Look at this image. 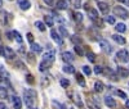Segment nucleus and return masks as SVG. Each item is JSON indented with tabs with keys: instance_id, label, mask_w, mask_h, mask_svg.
I'll return each mask as SVG.
<instances>
[{
	"instance_id": "obj_46",
	"label": "nucleus",
	"mask_w": 129,
	"mask_h": 109,
	"mask_svg": "<svg viewBox=\"0 0 129 109\" xmlns=\"http://www.w3.org/2000/svg\"><path fill=\"white\" fill-rule=\"evenodd\" d=\"M43 2H44L47 5H50V7H52L53 4H54V2H53V0H43Z\"/></svg>"
},
{
	"instance_id": "obj_36",
	"label": "nucleus",
	"mask_w": 129,
	"mask_h": 109,
	"mask_svg": "<svg viewBox=\"0 0 129 109\" xmlns=\"http://www.w3.org/2000/svg\"><path fill=\"white\" fill-rule=\"evenodd\" d=\"M61 86L64 87V89H67V87L70 86V81L67 78H61Z\"/></svg>"
},
{
	"instance_id": "obj_37",
	"label": "nucleus",
	"mask_w": 129,
	"mask_h": 109,
	"mask_svg": "<svg viewBox=\"0 0 129 109\" xmlns=\"http://www.w3.org/2000/svg\"><path fill=\"white\" fill-rule=\"evenodd\" d=\"M94 22V25L95 26H98V28H103V22L100 19V18H95V19H92Z\"/></svg>"
},
{
	"instance_id": "obj_4",
	"label": "nucleus",
	"mask_w": 129,
	"mask_h": 109,
	"mask_svg": "<svg viewBox=\"0 0 129 109\" xmlns=\"http://www.w3.org/2000/svg\"><path fill=\"white\" fill-rule=\"evenodd\" d=\"M100 46H101V49H102L105 53H107V54H111V53H112V46L109 44V41L101 39V40H100Z\"/></svg>"
},
{
	"instance_id": "obj_2",
	"label": "nucleus",
	"mask_w": 129,
	"mask_h": 109,
	"mask_svg": "<svg viewBox=\"0 0 129 109\" xmlns=\"http://www.w3.org/2000/svg\"><path fill=\"white\" fill-rule=\"evenodd\" d=\"M112 10H114L115 17H119V18H121V19H126V18H129V12H128L125 8L120 7V5L115 7Z\"/></svg>"
},
{
	"instance_id": "obj_55",
	"label": "nucleus",
	"mask_w": 129,
	"mask_h": 109,
	"mask_svg": "<svg viewBox=\"0 0 129 109\" xmlns=\"http://www.w3.org/2000/svg\"><path fill=\"white\" fill-rule=\"evenodd\" d=\"M32 109H38V108H32Z\"/></svg>"
},
{
	"instance_id": "obj_53",
	"label": "nucleus",
	"mask_w": 129,
	"mask_h": 109,
	"mask_svg": "<svg viewBox=\"0 0 129 109\" xmlns=\"http://www.w3.org/2000/svg\"><path fill=\"white\" fill-rule=\"evenodd\" d=\"M3 7V0H0V8Z\"/></svg>"
},
{
	"instance_id": "obj_35",
	"label": "nucleus",
	"mask_w": 129,
	"mask_h": 109,
	"mask_svg": "<svg viewBox=\"0 0 129 109\" xmlns=\"http://www.w3.org/2000/svg\"><path fill=\"white\" fill-rule=\"evenodd\" d=\"M87 58H88V60H89V62L94 63V62H95V54H94V53H92V51H89V53L87 54Z\"/></svg>"
},
{
	"instance_id": "obj_51",
	"label": "nucleus",
	"mask_w": 129,
	"mask_h": 109,
	"mask_svg": "<svg viewBox=\"0 0 129 109\" xmlns=\"http://www.w3.org/2000/svg\"><path fill=\"white\" fill-rule=\"evenodd\" d=\"M125 106L129 109V100H126V103H125Z\"/></svg>"
},
{
	"instance_id": "obj_39",
	"label": "nucleus",
	"mask_w": 129,
	"mask_h": 109,
	"mask_svg": "<svg viewBox=\"0 0 129 109\" xmlns=\"http://www.w3.org/2000/svg\"><path fill=\"white\" fill-rule=\"evenodd\" d=\"M94 73H95V74L103 73V67H101V65H95V67H94Z\"/></svg>"
},
{
	"instance_id": "obj_41",
	"label": "nucleus",
	"mask_w": 129,
	"mask_h": 109,
	"mask_svg": "<svg viewBox=\"0 0 129 109\" xmlns=\"http://www.w3.org/2000/svg\"><path fill=\"white\" fill-rule=\"evenodd\" d=\"M83 72L85 73V74H90L92 73V69H90V67H89V65H84V67H83Z\"/></svg>"
},
{
	"instance_id": "obj_16",
	"label": "nucleus",
	"mask_w": 129,
	"mask_h": 109,
	"mask_svg": "<svg viewBox=\"0 0 129 109\" xmlns=\"http://www.w3.org/2000/svg\"><path fill=\"white\" fill-rule=\"evenodd\" d=\"M50 65H52V62H49V60H43V62L40 63V65H39V69H40L41 72H44V71L49 69Z\"/></svg>"
},
{
	"instance_id": "obj_25",
	"label": "nucleus",
	"mask_w": 129,
	"mask_h": 109,
	"mask_svg": "<svg viewBox=\"0 0 129 109\" xmlns=\"http://www.w3.org/2000/svg\"><path fill=\"white\" fill-rule=\"evenodd\" d=\"M76 82L80 85V86H85V81H84V77H83V74L80 73H76Z\"/></svg>"
},
{
	"instance_id": "obj_24",
	"label": "nucleus",
	"mask_w": 129,
	"mask_h": 109,
	"mask_svg": "<svg viewBox=\"0 0 129 109\" xmlns=\"http://www.w3.org/2000/svg\"><path fill=\"white\" fill-rule=\"evenodd\" d=\"M31 50L34 51V53H41V50H43V48L39 45V44H35V42H32L31 44Z\"/></svg>"
},
{
	"instance_id": "obj_12",
	"label": "nucleus",
	"mask_w": 129,
	"mask_h": 109,
	"mask_svg": "<svg viewBox=\"0 0 129 109\" xmlns=\"http://www.w3.org/2000/svg\"><path fill=\"white\" fill-rule=\"evenodd\" d=\"M98 9L101 10L103 14H107V13H109V10H110V7H109V4L105 3V2H98Z\"/></svg>"
},
{
	"instance_id": "obj_28",
	"label": "nucleus",
	"mask_w": 129,
	"mask_h": 109,
	"mask_svg": "<svg viewBox=\"0 0 129 109\" xmlns=\"http://www.w3.org/2000/svg\"><path fill=\"white\" fill-rule=\"evenodd\" d=\"M35 26L38 27L39 31H45V23L44 22H41V21H36L35 22Z\"/></svg>"
},
{
	"instance_id": "obj_45",
	"label": "nucleus",
	"mask_w": 129,
	"mask_h": 109,
	"mask_svg": "<svg viewBox=\"0 0 129 109\" xmlns=\"http://www.w3.org/2000/svg\"><path fill=\"white\" fill-rule=\"evenodd\" d=\"M7 39L8 40H13V32H7Z\"/></svg>"
},
{
	"instance_id": "obj_9",
	"label": "nucleus",
	"mask_w": 129,
	"mask_h": 109,
	"mask_svg": "<svg viewBox=\"0 0 129 109\" xmlns=\"http://www.w3.org/2000/svg\"><path fill=\"white\" fill-rule=\"evenodd\" d=\"M116 72H117V74H119V77H121V78H126L129 76V69L125 68V67H120V65L117 67Z\"/></svg>"
},
{
	"instance_id": "obj_44",
	"label": "nucleus",
	"mask_w": 129,
	"mask_h": 109,
	"mask_svg": "<svg viewBox=\"0 0 129 109\" xmlns=\"http://www.w3.org/2000/svg\"><path fill=\"white\" fill-rule=\"evenodd\" d=\"M27 40L32 44V42H34V35H32L31 34V32H28V34H27Z\"/></svg>"
},
{
	"instance_id": "obj_8",
	"label": "nucleus",
	"mask_w": 129,
	"mask_h": 109,
	"mask_svg": "<svg viewBox=\"0 0 129 109\" xmlns=\"http://www.w3.org/2000/svg\"><path fill=\"white\" fill-rule=\"evenodd\" d=\"M4 57L7 59H13L16 57V51L9 46H4Z\"/></svg>"
},
{
	"instance_id": "obj_49",
	"label": "nucleus",
	"mask_w": 129,
	"mask_h": 109,
	"mask_svg": "<svg viewBox=\"0 0 129 109\" xmlns=\"http://www.w3.org/2000/svg\"><path fill=\"white\" fill-rule=\"evenodd\" d=\"M4 81V73H0V82Z\"/></svg>"
},
{
	"instance_id": "obj_48",
	"label": "nucleus",
	"mask_w": 129,
	"mask_h": 109,
	"mask_svg": "<svg viewBox=\"0 0 129 109\" xmlns=\"http://www.w3.org/2000/svg\"><path fill=\"white\" fill-rule=\"evenodd\" d=\"M0 55L4 57V46H0Z\"/></svg>"
},
{
	"instance_id": "obj_3",
	"label": "nucleus",
	"mask_w": 129,
	"mask_h": 109,
	"mask_svg": "<svg viewBox=\"0 0 129 109\" xmlns=\"http://www.w3.org/2000/svg\"><path fill=\"white\" fill-rule=\"evenodd\" d=\"M116 58L121 63H128L129 62V53H128V50H125V49L119 50L116 53Z\"/></svg>"
},
{
	"instance_id": "obj_33",
	"label": "nucleus",
	"mask_w": 129,
	"mask_h": 109,
	"mask_svg": "<svg viewBox=\"0 0 129 109\" xmlns=\"http://www.w3.org/2000/svg\"><path fill=\"white\" fill-rule=\"evenodd\" d=\"M26 82H27V83H30V85H34V83H35V80H34V76H32V74H30V73H28V74L26 76Z\"/></svg>"
},
{
	"instance_id": "obj_56",
	"label": "nucleus",
	"mask_w": 129,
	"mask_h": 109,
	"mask_svg": "<svg viewBox=\"0 0 129 109\" xmlns=\"http://www.w3.org/2000/svg\"><path fill=\"white\" fill-rule=\"evenodd\" d=\"M9 2H13V0H9Z\"/></svg>"
},
{
	"instance_id": "obj_7",
	"label": "nucleus",
	"mask_w": 129,
	"mask_h": 109,
	"mask_svg": "<svg viewBox=\"0 0 129 109\" xmlns=\"http://www.w3.org/2000/svg\"><path fill=\"white\" fill-rule=\"evenodd\" d=\"M69 95H70V97L74 100V103L76 104L79 108H83V103H81V99H80L79 94H76V92H69Z\"/></svg>"
},
{
	"instance_id": "obj_11",
	"label": "nucleus",
	"mask_w": 129,
	"mask_h": 109,
	"mask_svg": "<svg viewBox=\"0 0 129 109\" xmlns=\"http://www.w3.org/2000/svg\"><path fill=\"white\" fill-rule=\"evenodd\" d=\"M105 104L109 106V108H111V109H114V108H116V101H115V99H112L111 96H109L107 95L106 97H105Z\"/></svg>"
},
{
	"instance_id": "obj_23",
	"label": "nucleus",
	"mask_w": 129,
	"mask_h": 109,
	"mask_svg": "<svg viewBox=\"0 0 129 109\" xmlns=\"http://www.w3.org/2000/svg\"><path fill=\"white\" fill-rule=\"evenodd\" d=\"M8 97V90L4 86H0V99H7Z\"/></svg>"
},
{
	"instance_id": "obj_19",
	"label": "nucleus",
	"mask_w": 129,
	"mask_h": 109,
	"mask_svg": "<svg viewBox=\"0 0 129 109\" xmlns=\"http://www.w3.org/2000/svg\"><path fill=\"white\" fill-rule=\"evenodd\" d=\"M56 7H57L58 9H61V10H63V9H67V8H69L67 0H57V4H56Z\"/></svg>"
},
{
	"instance_id": "obj_30",
	"label": "nucleus",
	"mask_w": 129,
	"mask_h": 109,
	"mask_svg": "<svg viewBox=\"0 0 129 109\" xmlns=\"http://www.w3.org/2000/svg\"><path fill=\"white\" fill-rule=\"evenodd\" d=\"M71 41L75 44V45H78V44H81V41H83V40H81V37H80V36L74 35V36L71 37Z\"/></svg>"
},
{
	"instance_id": "obj_27",
	"label": "nucleus",
	"mask_w": 129,
	"mask_h": 109,
	"mask_svg": "<svg viewBox=\"0 0 129 109\" xmlns=\"http://www.w3.org/2000/svg\"><path fill=\"white\" fill-rule=\"evenodd\" d=\"M26 57H27V60H28V63H31V64H35V63H36L34 53H27V54H26Z\"/></svg>"
},
{
	"instance_id": "obj_13",
	"label": "nucleus",
	"mask_w": 129,
	"mask_h": 109,
	"mask_svg": "<svg viewBox=\"0 0 129 109\" xmlns=\"http://www.w3.org/2000/svg\"><path fill=\"white\" fill-rule=\"evenodd\" d=\"M18 5L22 10H27V9H30L31 3H30V0H18Z\"/></svg>"
},
{
	"instance_id": "obj_21",
	"label": "nucleus",
	"mask_w": 129,
	"mask_h": 109,
	"mask_svg": "<svg viewBox=\"0 0 129 109\" xmlns=\"http://www.w3.org/2000/svg\"><path fill=\"white\" fill-rule=\"evenodd\" d=\"M63 72L64 73H69V74H71V73H75V68L72 67L71 64H66L63 67Z\"/></svg>"
},
{
	"instance_id": "obj_18",
	"label": "nucleus",
	"mask_w": 129,
	"mask_h": 109,
	"mask_svg": "<svg viewBox=\"0 0 129 109\" xmlns=\"http://www.w3.org/2000/svg\"><path fill=\"white\" fill-rule=\"evenodd\" d=\"M103 90H105V85L102 83V81H95V82H94V91L100 94V92H102Z\"/></svg>"
},
{
	"instance_id": "obj_14",
	"label": "nucleus",
	"mask_w": 129,
	"mask_h": 109,
	"mask_svg": "<svg viewBox=\"0 0 129 109\" xmlns=\"http://www.w3.org/2000/svg\"><path fill=\"white\" fill-rule=\"evenodd\" d=\"M50 36H52V39L54 40L57 44H59V45H62V44H63V41H62L61 36L57 34V31H56V30H52V31H50Z\"/></svg>"
},
{
	"instance_id": "obj_10",
	"label": "nucleus",
	"mask_w": 129,
	"mask_h": 109,
	"mask_svg": "<svg viewBox=\"0 0 129 109\" xmlns=\"http://www.w3.org/2000/svg\"><path fill=\"white\" fill-rule=\"evenodd\" d=\"M74 55H72V53H70V51H63L62 53V60L64 62V63H71V62H74Z\"/></svg>"
},
{
	"instance_id": "obj_17",
	"label": "nucleus",
	"mask_w": 129,
	"mask_h": 109,
	"mask_svg": "<svg viewBox=\"0 0 129 109\" xmlns=\"http://www.w3.org/2000/svg\"><path fill=\"white\" fill-rule=\"evenodd\" d=\"M13 108L14 109H22V100L18 96H13Z\"/></svg>"
},
{
	"instance_id": "obj_15",
	"label": "nucleus",
	"mask_w": 129,
	"mask_h": 109,
	"mask_svg": "<svg viewBox=\"0 0 129 109\" xmlns=\"http://www.w3.org/2000/svg\"><path fill=\"white\" fill-rule=\"evenodd\" d=\"M111 37L114 39V41H116L117 44H120V45H124V44L126 42L125 37H123V36H121V35H119V34H115V35H112Z\"/></svg>"
},
{
	"instance_id": "obj_50",
	"label": "nucleus",
	"mask_w": 129,
	"mask_h": 109,
	"mask_svg": "<svg viewBox=\"0 0 129 109\" xmlns=\"http://www.w3.org/2000/svg\"><path fill=\"white\" fill-rule=\"evenodd\" d=\"M75 5H76V7H75L76 9H79V8H80V3H79V2H75Z\"/></svg>"
},
{
	"instance_id": "obj_6",
	"label": "nucleus",
	"mask_w": 129,
	"mask_h": 109,
	"mask_svg": "<svg viewBox=\"0 0 129 109\" xmlns=\"http://www.w3.org/2000/svg\"><path fill=\"white\" fill-rule=\"evenodd\" d=\"M54 57H56V50L54 49H50L49 51H47L43 57V60H49V62H54Z\"/></svg>"
},
{
	"instance_id": "obj_47",
	"label": "nucleus",
	"mask_w": 129,
	"mask_h": 109,
	"mask_svg": "<svg viewBox=\"0 0 129 109\" xmlns=\"http://www.w3.org/2000/svg\"><path fill=\"white\" fill-rule=\"evenodd\" d=\"M0 109H8V106L5 105V103H3V101H0Z\"/></svg>"
},
{
	"instance_id": "obj_20",
	"label": "nucleus",
	"mask_w": 129,
	"mask_h": 109,
	"mask_svg": "<svg viewBox=\"0 0 129 109\" xmlns=\"http://www.w3.org/2000/svg\"><path fill=\"white\" fill-rule=\"evenodd\" d=\"M44 23H45V26H48V27H53V25H54L53 17H52V16H45V17H44Z\"/></svg>"
},
{
	"instance_id": "obj_38",
	"label": "nucleus",
	"mask_w": 129,
	"mask_h": 109,
	"mask_svg": "<svg viewBox=\"0 0 129 109\" xmlns=\"http://www.w3.org/2000/svg\"><path fill=\"white\" fill-rule=\"evenodd\" d=\"M14 68H18V69H25L26 67H25V64H23L22 62H19V60H17V62L14 63Z\"/></svg>"
},
{
	"instance_id": "obj_31",
	"label": "nucleus",
	"mask_w": 129,
	"mask_h": 109,
	"mask_svg": "<svg viewBox=\"0 0 129 109\" xmlns=\"http://www.w3.org/2000/svg\"><path fill=\"white\" fill-rule=\"evenodd\" d=\"M59 32H61V35H62V37H69V31L64 28L63 26H59Z\"/></svg>"
},
{
	"instance_id": "obj_1",
	"label": "nucleus",
	"mask_w": 129,
	"mask_h": 109,
	"mask_svg": "<svg viewBox=\"0 0 129 109\" xmlns=\"http://www.w3.org/2000/svg\"><path fill=\"white\" fill-rule=\"evenodd\" d=\"M36 96H38L36 91L32 90V89H27V90L23 92V101L26 103V105H27L28 108L34 106V101H35V99H36Z\"/></svg>"
},
{
	"instance_id": "obj_40",
	"label": "nucleus",
	"mask_w": 129,
	"mask_h": 109,
	"mask_svg": "<svg viewBox=\"0 0 129 109\" xmlns=\"http://www.w3.org/2000/svg\"><path fill=\"white\" fill-rule=\"evenodd\" d=\"M106 22H107V23H110V25H115V17H112V16L106 17Z\"/></svg>"
},
{
	"instance_id": "obj_52",
	"label": "nucleus",
	"mask_w": 129,
	"mask_h": 109,
	"mask_svg": "<svg viewBox=\"0 0 129 109\" xmlns=\"http://www.w3.org/2000/svg\"><path fill=\"white\" fill-rule=\"evenodd\" d=\"M116 2H119V3H125V0H116Z\"/></svg>"
},
{
	"instance_id": "obj_42",
	"label": "nucleus",
	"mask_w": 129,
	"mask_h": 109,
	"mask_svg": "<svg viewBox=\"0 0 129 109\" xmlns=\"http://www.w3.org/2000/svg\"><path fill=\"white\" fill-rule=\"evenodd\" d=\"M88 108H89V109H101L100 105H97V104H94V103H92V101H88Z\"/></svg>"
},
{
	"instance_id": "obj_32",
	"label": "nucleus",
	"mask_w": 129,
	"mask_h": 109,
	"mask_svg": "<svg viewBox=\"0 0 129 109\" xmlns=\"http://www.w3.org/2000/svg\"><path fill=\"white\" fill-rule=\"evenodd\" d=\"M74 50H75V53L78 54V55H84V51H83V49H81V46L80 45H75V48H74Z\"/></svg>"
},
{
	"instance_id": "obj_29",
	"label": "nucleus",
	"mask_w": 129,
	"mask_h": 109,
	"mask_svg": "<svg viewBox=\"0 0 129 109\" xmlns=\"http://www.w3.org/2000/svg\"><path fill=\"white\" fill-rule=\"evenodd\" d=\"M89 14H90V18L92 19H95V18H98V12H97V10L94 9V8H89Z\"/></svg>"
},
{
	"instance_id": "obj_43",
	"label": "nucleus",
	"mask_w": 129,
	"mask_h": 109,
	"mask_svg": "<svg viewBox=\"0 0 129 109\" xmlns=\"http://www.w3.org/2000/svg\"><path fill=\"white\" fill-rule=\"evenodd\" d=\"M116 94L119 95L120 97H123V99H126V94H125L124 91H121V90H117V91H116Z\"/></svg>"
},
{
	"instance_id": "obj_54",
	"label": "nucleus",
	"mask_w": 129,
	"mask_h": 109,
	"mask_svg": "<svg viewBox=\"0 0 129 109\" xmlns=\"http://www.w3.org/2000/svg\"><path fill=\"white\" fill-rule=\"evenodd\" d=\"M125 3L128 4V7H129V0H125Z\"/></svg>"
},
{
	"instance_id": "obj_22",
	"label": "nucleus",
	"mask_w": 129,
	"mask_h": 109,
	"mask_svg": "<svg viewBox=\"0 0 129 109\" xmlns=\"http://www.w3.org/2000/svg\"><path fill=\"white\" fill-rule=\"evenodd\" d=\"M12 32H13V37H14V40H16L18 44H22V42H23V39H22V36H21L19 32H17V31H12Z\"/></svg>"
},
{
	"instance_id": "obj_5",
	"label": "nucleus",
	"mask_w": 129,
	"mask_h": 109,
	"mask_svg": "<svg viewBox=\"0 0 129 109\" xmlns=\"http://www.w3.org/2000/svg\"><path fill=\"white\" fill-rule=\"evenodd\" d=\"M8 23H9V14L5 10H0V25L8 26Z\"/></svg>"
},
{
	"instance_id": "obj_26",
	"label": "nucleus",
	"mask_w": 129,
	"mask_h": 109,
	"mask_svg": "<svg viewBox=\"0 0 129 109\" xmlns=\"http://www.w3.org/2000/svg\"><path fill=\"white\" fill-rule=\"evenodd\" d=\"M115 28H116V31H117V32H120V34H123V32H125V31H126V26H125L124 23H117Z\"/></svg>"
},
{
	"instance_id": "obj_34",
	"label": "nucleus",
	"mask_w": 129,
	"mask_h": 109,
	"mask_svg": "<svg viewBox=\"0 0 129 109\" xmlns=\"http://www.w3.org/2000/svg\"><path fill=\"white\" fill-rule=\"evenodd\" d=\"M74 19L76 21V22H81L83 21V14L79 13V12H75L74 13Z\"/></svg>"
}]
</instances>
